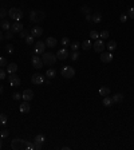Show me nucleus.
I'll return each mask as SVG.
<instances>
[{"label":"nucleus","mask_w":134,"mask_h":150,"mask_svg":"<svg viewBox=\"0 0 134 150\" xmlns=\"http://www.w3.org/2000/svg\"><path fill=\"white\" fill-rule=\"evenodd\" d=\"M28 143H30V142H26L24 139L15 138V139H12V142H11V147H12L13 150H24V149H28Z\"/></svg>","instance_id":"obj_1"},{"label":"nucleus","mask_w":134,"mask_h":150,"mask_svg":"<svg viewBox=\"0 0 134 150\" xmlns=\"http://www.w3.org/2000/svg\"><path fill=\"white\" fill-rule=\"evenodd\" d=\"M46 19V12L44 11H31L30 12V20L35 23L43 22Z\"/></svg>","instance_id":"obj_2"},{"label":"nucleus","mask_w":134,"mask_h":150,"mask_svg":"<svg viewBox=\"0 0 134 150\" xmlns=\"http://www.w3.org/2000/svg\"><path fill=\"white\" fill-rule=\"evenodd\" d=\"M42 55H43V56H42V60H43V63L47 64V66H52V64L56 63V55H55V54H52V52H43Z\"/></svg>","instance_id":"obj_3"},{"label":"nucleus","mask_w":134,"mask_h":150,"mask_svg":"<svg viewBox=\"0 0 134 150\" xmlns=\"http://www.w3.org/2000/svg\"><path fill=\"white\" fill-rule=\"evenodd\" d=\"M60 74H62L63 78H66V79H71L72 76L75 75V70H74L71 66H64L62 70H60Z\"/></svg>","instance_id":"obj_4"},{"label":"nucleus","mask_w":134,"mask_h":150,"mask_svg":"<svg viewBox=\"0 0 134 150\" xmlns=\"http://www.w3.org/2000/svg\"><path fill=\"white\" fill-rule=\"evenodd\" d=\"M8 15L11 16V19H13V20L19 22V20L23 18V11L20 8H11L8 11Z\"/></svg>","instance_id":"obj_5"},{"label":"nucleus","mask_w":134,"mask_h":150,"mask_svg":"<svg viewBox=\"0 0 134 150\" xmlns=\"http://www.w3.org/2000/svg\"><path fill=\"white\" fill-rule=\"evenodd\" d=\"M93 48L95 52H103L105 51V48H106V44H105V42H103L102 39H97L95 42L93 43Z\"/></svg>","instance_id":"obj_6"},{"label":"nucleus","mask_w":134,"mask_h":150,"mask_svg":"<svg viewBox=\"0 0 134 150\" xmlns=\"http://www.w3.org/2000/svg\"><path fill=\"white\" fill-rule=\"evenodd\" d=\"M34 91H32L31 88H26L24 91L22 93V98H23V101H27V102H30L31 99H34Z\"/></svg>","instance_id":"obj_7"},{"label":"nucleus","mask_w":134,"mask_h":150,"mask_svg":"<svg viewBox=\"0 0 134 150\" xmlns=\"http://www.w3.org/2000/svg\"><path fill=\"white\" fill-rule=\"evenodd\" d=\"M46 50V43L44 42H36L35 43V48H34V54L39 55V54H43Z\"/></svg>","instance_id":"obj_8"},{"label":"nucleus","mask_w":134,"mask_h":150,"mask_svg":"<svg viewBox=\"0 0 134 150\" xmlns=\"http://www.w3.org/2000/svg\"><path fill=\"white\" fill-rule=\"evenodd\" d=\"M8 80H9V84H11L12 87H18V86H20V78H19L18 75L9 74Z\"/></svg>","instance_id":"obj_9"},{"label":"nucleus","mask_w":134,"mask_h":150,"mask_svg":"<svg viewBox=\"0 0 134 150\" xmlns=\"http://www.w3.org/2000/svg\"><path fill=\"white\" fill-rule=\"evenodd\" d=\"M31 82L34 84H42L44 83V76L42 74H39V72H36V74H34L31 76Z\"/></svg>","instance_id":"obj_10"},{"label":"nucleus","mask_w":134,"mask_h":150,"mask_svg":"<svg viewBox=\"0 0 134 150\" xmlns=\"http://www.w3.org/2000/svg\"><path fill=\"white\" fill-rule=\"evenodd\" d=\"M31 62H32V66L35 67V68H38V70H39V68H42V67H43V64H44V63H43V60H42V59H40L38 55H34V56H32Z\"/></svg>","instance_id":"obj_11"},{"label":"nucleus","mask_w":134,"mask_h":150,"mask_svg":"<svg viewBox=\"0 0 134 150\" xmlns=\"http://www.w3.org/2000/svg\"><path fill=\"white\" fill-rule=\"evenodd\" d=\"M101 62H103V63L113 62V54L110 51L109 52H101Z\"/></svg>","instance_id":"obj_12"},{"label":"nucleus","mask_w":134,"mask_h":150,"mask_svg":"<svg viewBox=\"0 0 134 150\" xmlns=\"http://www.w3.org/2000/svg\"><path fill=\"white\" fill-rule=\"evenodd\" d=\"M19 110H20V113L27 114V113H30V110H31V106H30V103L27 101H23V103L19 106Z\"/></svg>","instance_id":"obj_13"},{"label":"nucleus","mask_w":134,"mask_h":150,"mask_svg":"<svg viewBox=\"0 0 134 150\" xmlns=\"http://www.w3.org/2000/svg\"><path fill=\"white\" fill-rule=\"evenodd\" d=\"M68 55H70V54L67 52V50L62 48V50H59L58 52H56V59H59V60H64V59H67Z\"/></svg>","instance_id":"obj_14"},{"label":"nucleus","mask_w":134,"mask_h":150,"mask_svg":"<svg viewBox=\"0 0 134 150\" xmlns=\"http://www.w3.org/2000/svg\"><path fill=\"white\" fill-rule=\"evenodd\" d=\"M31 35L35 36V38H39V36H42V35H43V28H42L40 26L34 27V28L31 30Z\"/></svg>","instance_id":"obj_15"},{"label":"nucleus","mask_w":134,"mask_h":150,"mask_svg":"<svg viewBox=\"0 0 134 150\" xmlns=\"http://www.w3.org/2000/svg\"><path fill=\"white\" fill-rule=\"evenodd\" d=\"M11 31L15 34V32H20L23 30V24L20 22H13V24L11 26V28H9Z\"/></svg>","instance_id":"obj_16"},{"label":"nucleus","mask_w":134,"mask_h":150,"mask_svg":"<svg viewBox=\"0 0 134 150\" xmlns=\"http://www.w3.org/2000/svg\"><path fill=\"white\" fill-rule=\"evenodd\" d=\"M56 44H58V42H56V39H55V38H52V36H50V38H47V39H46V46H47V47H50V48L56 47Z\"/></svg>","instance_id":"obj_17"},{"label":"nucleus","mask_w":134,"mask_h":150,"mask_svg":"<svg viewBox=\"0 0 134 150\" xmlns=\"http://www.w3.org/2000/svg\"><path fill=\"white\" fill-rule=\"evenodd\" d=\"M18 71V64L16 63H9V64H7V72L8 74H15Z\"/></svg>","instance_id":"obj_18"},{"label":"nucleus","mask_w":134,"mask_h":150,"mask_svg":"<svg viewBox=\"0 0 134 150\" xmlns=\"http://www.w3.org/2000/svg\"><path fill=\"white\" fill-rule=\"evenodd\" d=\"M102 103H103V106H107V107H110L114 103V101H113V98H110L109 95H106V97H103V101H102Z\"/></svg>","instance_id":"obj_19"},{"label":"nucleus","mask_w":134,"mask_h":150,"mask_svg":"<svg viewBox=\"0 0 134 150\" xmlns=\"http://www.w3.org/2000/svg\"><path fill=\"white\" fill-rule=\"evenodd\" d=\"M99 95H102V97H106V95H110V88L106 87V86H103V87L99 88Z\"/></svg>","instance_id":"obj_20"},{"label":"nucleus","mask_w":134,"mask_h":150,"mask_svg":"<svg viewBox=\"0 0 134 150\" xmlns=\"http://www.w3.org/2000/svg\"><path fill=\"white\" fill-rule=\"evenodd\" d=\"M91 20H93V23H101L102 22V15L99 12H95L93 16H91Z\"/></svg>","instance_id":"obj_21"},{"label":"nucleus","mask_w":134,"mask_h":150,"mask_svg":"<svg viewBox=\"0 0 134 150\" xmlns=\"http://www.w3.org/2000/svg\"><path fill=\"white\" fill-rule=\"evenodd\" d=\"M106 47H107V50L111 52V51H114V50L117 48V42L115 40H110V42L106 44Z\"/></svg>","instance_id":"obj_22"},{"label":"nucleus","mask_w":134,"mask_h":150,"mask_svg":"<svg viewBox=\"0 0 134 150\" xmlns=\"http://www.w3.org/2000/svg\"><path fill=\"white\" fill-rule=\"evenodd\" d=\"M91 47H93V43H91V40H85V42L82 43V48L85 50V51H89Z\"/></svg>","instance_id":"obj_23"},{"label":"nucleus","mask_w":134,"mask_h":150,"mask_svg":"<svg viewBox=\"0 0 134 150\" xmlns=\"http://www.w3.org/2000/svg\"><path fill=\"white\" fill-rule=\"evenodd\" d=\"M0 26H1V28H3L4 31H8L9 28H11V24H9V22H8V20H4V19H3V22L0 23Z\"/></svg>","instance_id":"obj_24"},{"label":"nucleus","mask_w":134,"mask_h":150,"mask_svg":"<svg viewBox=\"0 0 134 150\" xmlns=\"http://www.w3.org/2000/svg\"><path fill=\"white\" fill-rule=\"evenodd\" d=\"M46 76L50 78V79H52V78L56 76V71L54 70V68H50V70H47V72H46Z\"/></svg>","instance_id":"obj_25"},{"label":"nucleus","mask_w":134,"mask_h":150,"mask_svg":"<svg viewBox=\"0 0 134 150\" xmlns=\"http://www.w3.org/2000/svg\"><path fill=\"white\" fill-rule=\"evenodd\" d=\"M111 98H113V101H114V102H122V101H123V94H119V93L114 94Z\"/></svg>","instance_id":"obj_26"},{"label":"nucleus","mask_w":134,"mask_h":150,"mask_svg":"<svg viewBox=\"0 0 134 150\" xmlns=\"http://www.w3.org/2000/svg\"><path fill=\"white\" fill-rule=\"evenodd\" d=\"M24 39H26V43H27V44H32L34 42H35V36H32L31 32H30V35H27Z\"/></svg>","instance_id":"obj_27"},{"label":"nucleus","mask_w":134,"mask_h":150,"mask_svg":"<svg viewBox=\"0 0 134 150\" xmlns=\"http://www.w3.org/2000/svg\"><path fill=\"white\" fill-rule=\"evenodd\" d=\"M90 38H91V39H94V40L99 39V32H98V31H95V30L90 31Z\"/></svg>","instance_id":"obj_28"},{"label":"nucleus","mask_w":134,"mask_h":150,"mask_svg":"<svg viewBox=\"0 0 134 150\" xmlns=\"http://www.w3.org/2000/svg\"><path fill=\"white\" fill-rule=\"evenodd\" d=\"M0 125L5 126L7 125V115L5 114H0Z\"/></svg>","instance_id":"obj_29"},{"label":"nucleus","mask_w":134,"mask_h":150,"mask_svg":"<svg viewBox=\"0 0 134 150\" xmlns=\"http://www.w3.org/2000/svg\"><path fill=\"white\" fill-rule=\"evenodd\" d=\"M68 56L71 58V60H78V58H79V52H78V51H72Z\"/></svg>","instance_id":"obj_30"},{"label":"nucleus","mask_w":134,"mask_h":150,"mask_svg":"<svg viewBox=\"0 0 134 150\" xmlns=\"http://www.w3.org/2000/svg\"><path fill=\"white\" fill-rule=\"evenodd\" d=\"M109 35H110V34H109V31H106V30H105V31H102V32H99V38H101V39H107V38H109Z\"/></svg>","instance_id":"obj_31"},{"label":"nucleus","mask_w":134,"mask_h":150,"mask_svg":"<svg viewBox=\"0 0 134 150\" xmlns=\"http://www.w3.org/2000/svg\"><path fill=\"white\" fill-rule=\"evenodd\" d=\"M44 141H46V138L42 135V134H38L35 137V142H40V143H44Z\"/></svg>","instance_id":"obj_32"},{"label":"nucleus","mask_w":134,"mask_h":150,"mask_svg":"<svg viewBox=\"0 0 134 150\" xmlns=\"http://www.w3.org/2000/svg\"><path fill=\"white\" fill-rule=\"evenodd\" d=\"M8 15V11L5 8H0V19H4Z\"/></svg>","instance_id":"obj_33"},{"label":"nucleus","mask_w":134,"mask_h":150,"mask_svg":"<svg viewBox=\"0 0 134 150\" xmlns=\"http://www.w3.org/2000/svg\"><path fill=\"white\" fill-rule=\"evenodd\" d=\"M70 47H71L72 51H78V48H79V43L78 42H74V43H70Z\"/></svg>","instance_id":"obj_34"},{"label":"nucleus","mask_w":134,"mask_h":150,"mask_svg":"<svg viewBox=\"0 0 134 150\" xmlns=\"http://www.w3.org/2000/svg\"><path fill=\"white\" fill-rule=\"evenodd\" d=\"M27 35H30V32L27 31V30H22V31L19 32V36H20L22 39H24V38H26Z\"/></svg>","instance_id":"obj_35"},{"label":"nucleus","mask_w":134,"mask_h":150,"mask_svg":"<svg viewBox=\"0 0 134 150\" xmlns=\"http://www.w3.org/2000/svg\"><path fill=\"white\" fill-rule=\"evenodd\" d=\"M70 43H71V42H70L68 38H63V39L60 40V44H62V46H70Z\"/></svg>","instance_id":"obj_36"},{"label":"nucleus","mask_w":134,"mask_h":150,"mask_svg":"<svg viewBox=\"0 0 134 150\" xmlns=\"http://www.w3.org/2000/svg\"><path fill=\"white\" fill-rule=\"evenodd\" d=\"M5 51H7L8 54H13V46L12 44H7V46H5Z\"/></svg>","instance_id":"obj_37"},{"label":"nucleus","mask_w":134,"mask_h":150,"mask_svg":"<svg viewBox=\"0 0 134 150\" xmlns=\"http://www.w3.org/2000/svg\"><path fill=\"white\" fill-rule=\"evenodd\" d=\"M80 11L85 13V15H89V13H90V7H87V5H83V7L80 8Z\"/></svg>","instance_id":"obj_38"},{"label":"nucleus","mask_w":134,"mask_h":150,"mask_svg":"<svg viewBox=\"0 0 134 150\" xmlns=\"http://www.w3.org/2000/svg\"><path fill=\"white\" fill-rule=\"evenodd\" d=\"M5 66H7V59L0 56V67H5Z\"/></svg>","instance_id":"obj_39"},{"label":"nucleus","mask_w":134,"mask_h":150,"mask_svg":"<svg viewBox=\"0 0 134 150\" xmlns=\"http://www.w3.org/2000/svg\"><path fill=\"white\" fill-rule=\"evenodd\" d=\"M127 15H129V18L134 19V7H131V8L127 9Z\"/></svg>","instance_id":"obj_40"},{"label":"nucleus","mask_w":134,"mask_h":150,"mask_svg":"<svg viewBox=\"0 0 134 150\" xmlns=\"http://www.w3.org/2000/svg\"><path fill=\"white\" fill-rule=\"evenodd\" d=\"M8 134H9L8 130H3V131L0 133V137H1V138H5V137H8Z\"/></svg>","instance_id":"obj_41"},{"label":"nucleus","mask_w":134,"mask_h":150,"mask_svg":"<svg viewBox=\"0 0 134 150\" xmlns=\"http://www.w3.org/2000/svg\"><path fill=\"white\" fill-rule=\"evenodd\" d=\"M35 143V149L36 150H42V147H43V143H40V142H34Z\"/></svg>","instance_id":"obj_42"},{"label":"nucleus","mask_w":134,"mask_h":150,"mask_svg":"<svg viewBox=\"0 0 134 150\" xmlns=\"http://www.w3.org/2000/svg\"><path fill=\"white\" fill-rule=\"evenodd\" d=\"M12 98H13V101H18V99H20V98H22V94L15 93V94L12 95Z\"/></svg>","instance_id":"obj_43"},{"label":"nucleus","mask_w":134,"mask_h":150,"mask_svg":"<svg viewBox=\"0 0 134 150\" xmlns=\"http://www.w3.org/2000/svg\"><path fill=\"white\" fill-rule=\"evenodd\" d=\"M5 78V71L3 70V67H0V79H4Z\"/></svg>","instance_id":"obj_44"},{"label":"nucleus","mask_w":134,"mask_h":150,"mask_svg":"<svg viewBox=\"0 0 134 150\" xmlns=\"http://www.w3.org/2000/svg\"><path fill=\"white\" fill-rule=\"evenodd\" d=\"M12 35H13V32L11 31V30H8V32L5 34V39H11V38H12Z\"/></svg>","instance_id":"obj_45"},{"label":"nucleus","mask_w":134,"mask_h":150,"mask_svg":"<svg viewBox=\"0 0 134 150\" xmlns=\"http://www.w3.org/2000/svg\"><path fill=\"white\" fill-rule=\"evenodd\" d=\"M121 22H122V23H125L126 22V20H127V16H126V15H121Z\"/></svg>","instance_id":"obj_46"},{"label":"nucleus","mask_w":134,"mask_h":150,"mask_svg":"<svg viewBox=\"0 0 134 150\" xmlns=\"http://www.w3.org/2000/svg\"><path fill=\"white\" fill-rule=\"evenodd\" d=\"M86 20H87V22H89V20H91V15H86Z\"/></svg>","instance_id":"obj_47"},{"label":"nucleus","mask_w":134,"mask_h":150,"mask_svg":"<svg viewBox=\"0 0 134 150\" xmlns=\"http://www.w3.org/2000/svg\"><path fill=\"white\" fill-rule=\"evenodd\" d=\"M0 40H3V32H1V30H0Z\"/></svg>","instance_id":"obj_48"},{"label":"nucleus","mask_w":134,"mask_h":150,"mask_svg":"<svg viewBox=\"0 0 134 150\" xmlns=\"http://www.w3.org/2000/svg\"><path fill=\"white\" fill-rule=\"evenodd\" d=\"M3 93V86H1V84H0V94Z\"/></svg>","instance_id":"obj_49"},{"label":"nucleus","mask_w":134,"mask_h":150,"mask_svg":"<svg viewBox=\"0 0 134 150\" xmlns=\"http://www.w3.org/2000/svg\"><path fill=\"white\" fill-rule=\"evenodd\" d=\"M3 147V143H1V139H0V149Z\"/></svg>","instance_id":"obj_50"}]
</instances>
